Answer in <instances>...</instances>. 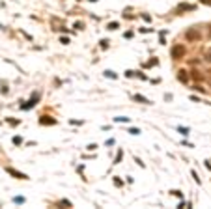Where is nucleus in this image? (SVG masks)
<instances>
[{
	"mask_svg": "<svg viewBox=\"0 0 211 209\" xmlns=\"http://www.w3.org/2000/svg\"><path fill=\"white\" fill-rule=\"evenodd\" d=\"M7 172H9L11 176H15V178H19V179H26V176H24V174H21V172H15L13 168H7Z\"/></svg>",
	"mask_w": 211,
	"mask_h": 209,
	"instance_id": "obj_1",
	"label": "nucleus"
},
{
	"mask_svg": "<svg viewBox=\"0 0 211 209\" xmlns=\"http://www.w3.org/2000/svg\"><path fill=\"white\" fill-rule=\"evenodd\" d=\"M108 28H110V30H116V28H118V22H110Z\"/></svg>",
	"mask_w": 211,
	"mask_h": 209,
	"instance_id": "obj_6",
	"label": "nucleus"
},
{
	"mask_svg": "<svg viewBox=\"0 0 211 209\" xmlns=\"http://www.w3.org/2000/svg\"><path fill=\"white\" fill-rule=\"evenodd\" d=\"M206 60H208V62H211V50H208V52H206Z\"/></svg>",
	"mask_w": 211,
	"mask_h": 209,
	"instance_id": "obj_7",
	"label": "nucleus"
},
{
	"mask_svg": "<svg viewBox=\"0 0 211 209\" xmlns=\"http://www.w3.org/2000/svg\"><path fill=\"white\" fill-rule=\"evenodd\" d=\"M178 78L185 82V80H187V75H185V71H180V75H178Z\"/></svg>",
	"mask_w": 211,
	"mask_h": 209,
	"instance_id": "obj_4",
	"label": "nucleus"
},
{
	"mask_svg": "<svg viewBox=\"0 0 211 209\" xmlns=\"http://www.w3.org/2000/svg\"><path fill=\"white\" fill-rule=\"evenodd\" d=\"M135 99H138V101H142V103H146V105H150V101H148L146 97H142V95H135Z\"/></svg>",
	"mask_w": 211,
	"mask_h": 209,
	"instance_id": "obj_5",
	"label": "nucleus"
},
{
	"mask_svg": "<svg viewBox=\"0 0 211 209\" xmlns=\"http://www.w3.org/2000/svg\"><path fill=\"white\" fill-rule=\"evenodd\" d=\"M198 36H200L198 30H189V32H187V37H189V39H194V37L198 39Z\"/></svg>",
	"mask_w": 211,
	"mask_h": 209,
	"instance_id": "obj_2",
	"label": "nucleus"
},
{
	"mask_svg": "<svg viewBox=\"0 0 211 209\" xmlns=\"http://www.w3.org/2000/svg\"><path fill=\"white\" fill-rule=\"evenodd\" d=\"M202 2H206V4H211V0H202Z\"/></svg>",
	"mask_w": 211,
	"mask_h": 209,
	"instance_id": "obj_8",
	"label": "nucleus"
},
{
	"mask_svg": "<svg viewBox=\"0 0 211 209\" xmlns=\"http://www.w3.org/2000/svg\"><path fill=\"white\" fill-rule=\"evenodd\" d=\"M181 54H183V49H181V47H176V49L172 50V56H174V58H178V56H181Z\"/></svg>",
	"mask_w": 211,
	"mask_h": 209,
	"instance_id": "obj_3",
	"label": "nucleus"
}]
</instances>
